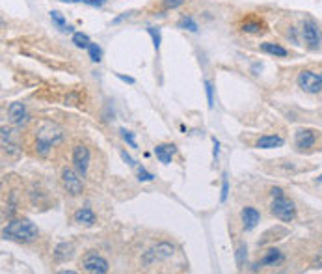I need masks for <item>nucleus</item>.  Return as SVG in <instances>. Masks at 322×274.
<instances>
[{
    "label": "nucleus",
    "mask_w": 322,
    "mask_h": 274,
    "mask_svg": "<svg viewBox=\"0 0 322 274\" xmlns=\"http://www.w3.org/2000/svg\"><path fill=\"white\" fill-rule=\"evenodd\" d=\"M63 140V131L58 125L50 122H41L36 129V140H34V151L39 157H47L50 149L58 146Z\"/></svg>",
    "instance_id": "nucleus-1"
},
{
    "label": "nucleus",
    "mask_w": 322,
    "mask_h": 274,
    "mask_svg": "<svg viewBox=\"0 0 322 274\" xmlns=\"http://www.w3.org/2000/svg\"><path fill=\"white\" fill-rule=\"evenodd\" d=\"M2 235L6 239H13V241H19V243H32L39 237V230L34 222H30L28 218H15L10 220L4 230H2Z\"/></svg>",
    "instance_id": "nucleus-2"
},
{
    "label": "nucleus",
    "mask_w": 322,
    "mask_h": 274,
    "mask_svg": "<svg viewBox=\"0 0 322 274\" xmlns=\"http://www.w3.org/2000/svg\"><path fill=\"white\" fill-rule=\"evenodd\" d=\"M79 265L84 272H90V274H104L110 270L108 261H106L103 256H99L97 252H93V250L86 252L84 256L80 257Z\"/></svg>",
    "instance_id": "nucleus-3"
},
{
    "label": "nucleus",
    "mask_w": 322,
    "mask_h": 274,
    "mask_svg": "<svg viewBox=\"0 0 322 274\" xmlns=\"http://www.w3.org/2000/svg\"><path fill=\"white\" fill-rule=\"evenodd\" d=\"M270 213L276 218H280L281 222H292L294 214H296V207L289 198L280 196V198H274L272 205H270Z\"/></svg>",
    "instance_id": "nucleus-4"
},
{
    "label": "nucleus",
    "mask_w": 322,
    "mask_h": 274,
    "mask_svg": "<svg viewBox=\"0 0 322 274\" xmlns=\"http://www.w3.org/2000/svg\"><path fill=\"white\" fill-rule=\"evenodd\" d=\"M60 179H61L63 189L71 196H80L84 192V183H82V179L79 177V174L73 172L71 168H61Z\"/></svg>",
    "instance_id": "nucleus-5"
},
{
    "label": "nucleus",
    "mask_w": 322,
    "mask_h": 274,
    "mask_svg": "<svg viewBox=\"0 0 322 274\" xmlns=\"http://www.w3.org/2000/svg\"><path fill=\"white\" fill-rule=\"evenodd\" d=\"M71 160H73L75 170L79 172L80 176H86L88 168H90V149L84 144H77L71 153Z\"/></svg>",
    "instance_id": "nucleus-6"
},
{
    "label": "nucleus",
    "mask_w": 322,
    "mask_h": 274,
    "mask_svg": "<svg viewBox=\"0 0 322 274\" xmlns=\"http://www.w3.org/2000/svg\"><path fill=\"white\" fill-rule=\"evenodd\" d=\"M298 86L307 93H318L322 90V77L313 71H302L296 79Z\"/></svg>",
    "instance_id": "nucleus-7"
},
{
    "label": "nucleus",
    "mask_w": 322,
    "mask_h": 274,
    "mask_svg": "<svg viewBox=\"0 0 322 274\" xmlns=\"http://www.w3.org/2000/svg\"><path fill=\"white\" fill-rule=\"evenodd\" d=\"M302 36H304V41L309 49H316L322 41V34L318 30V26L313 19H305L304 26H302Z\"/></svg>",
    "instance_id": "nucleus-8"
},
{
    "label": "nucleus",
    "mask_w": 322,
    "mask_h": 274,
    "mask_svg": "<svg viewBox=\"0 0 322 274\" xmlns=\"http://www.w3.org/2000/svg\"><path fill=\"white\" fill-rule=\"evenodd\" d=\"M238 28L244 34H263V32H267V23L261 17H257V15H246L240 21Z\"/></svg>",
    "instance_id": "nucleus-9"
},
{
    "label": "nucleus",
    "mask_w": 322,
    "mask_h": 274,
    "mask_svg": "<svg viewBox=\"0 0 322 274\" xmlns=\"http://www.w3.org/2000/svg\"><path fill=\"white\" fill-rule=\"evenodd\" d=\"M294 144H296L298 151H305L316 144V131L313 129H300L296 131V136H294Z\"/></svg>",
    "instance_id": "nucleus-10"
},
{
    "label": "nucleus",
    "mask_w": 322,
    "mask_h": 274,
    "mask_svg": "<svg viewBox=\"0 0 322 274\" xmlns=\"http://www.w3.org/2000/svg\"><path fill=\"white\" fill-rule=\"evenodd\" d=\"M73 220H75V224L86 226V228H91V226L97 224V216H95V213H93V209L88 207V205L77 209L75 214H73Z\"/></svg>",
    "instance_id": "nucleus-11"
},
{
    "label": "nucleus",
    "mask_w": 322,
    "mask_h": 274,
    "mask_svg": "<svg viewBox=\"0 0 322 274\" xmlns=\"http://www.w3.org/2000/svg\"><path fill=\"white\" fill-rule=\"evenodd\" d=\"M8 116L13 125H25L28 122V112L23 103H12L8 106Z\"/></svg>",
    "instance_id": "nucleus-12"
},
{
    "label": "nucleus",
    "mask_w": 322,
    "mask_h": 274,
    "mask_svg": "<svg viewBox=\"0 0 322 274\" xmlns=\"http://www.w3.org/2000/svg\"><path fill=\"white\" fill-rule=\"evenodd\" d=\"M240 220H242V228L246 232H251L257 224H259V220H261V214L257 211L255 207H244L240 211Z\"/></svg>",
    "instance_id": "nucleus-13"
},
{
    "label": "nucleus",
    "mask_w": 322,
    "mask_h": 274,
    "mask_svg": "<svg viewBox=\"0 0 322 274\" xmlns=\"http://www.w3.org/2000/svg\"><path fill=\"white\" fill-rule=\"evenodd\" d=\"M153 252H155L157 261H166V259L173 257V254H175V248H173V244L168 243V241H160V243L155 244Z\"/></svg>",
    "instance_id": "nucleus-14"
},
{
    "label": "nucleus",
    "mask_w": 322,
    "mask_h": 274,
    "mask_svg": "<svg viewBox=\"0 0 322 274\" xmlns=\"http://www.w3.org/2000/svg\"><path fill=\"white\" fill-rule=\"evenodd\" d=\"M75 254V246L71 243H60L52 252V257H54L56 263H63L67 259H71Z\"/></svg>",
    "instance_id": "nucleus-15"
},
{
    "label": "nucleus",
    "mask_w": 322,
    "mask_h": 274,
    "mask_svg": "<svg viewBox=\"0 0 322 274\" xmlns=\"http://www.w3.org/2000/svg\"><path fill=\"white\" fill-rule=\"evenodd\" d=\"M175 151H177V147L173 146V144H158V146L155 147V155H157V158L162 165H170Z\"/></svg>",
    "instance_id": "nucleus-16"
},
{
    "label": "nucleus",
    "mask_w": 322,
    "mask_h": 274,
    "mask_svg": "<svg viewBox=\"0 0 322 274\" xmlns=\"http://www.w3.org/2000/svg\"><path fill=\"white\" fill-rule=\"evenodd\" d=\"M259 149H274V147H281L283 146V138L278 136V134H267V136H261L255 144Z\"/></svg>",
    "instance_id": "nucleus-17"
},
{
    "label": "nucleus",
    "mask_w": 322,
    "mask_h": 274,
    "mask_svg": "<svg viewBox=\"0 0 322 274\" xmlns=\"http://www.w3.org/2000/svg\"><path fill=\"white\" fill-rule=\"evenodd\" d=\"M283 259V254H281L280 250L276 248H270L265 252V256L261 257V261L257 263L255 267H267V265H276V263H280Z\"/></svg>",
    "instance_id": "nucleus-18"
},
{
    "label": "nucleus",
    "mask_w": 322,
    "mask_h": 274,
    "mask_svg": "<svg viewBox=\"0 0 322 274\" xmlns=\"http://www.w3.org/2000/svg\"><path fill=\"white\" fill-rule=\"evenodd\" d=\"M261 50L270 56H276V58H285V56L289 54L285 47H281L280 43H270V41L261 43Z\"/></svg>",
    "instance_id": "nucleus-19"
},
{
    "label": "nucleus",
    "mask_w": 322,
    "mask_h": 274,
    "mask_svg": "<svg viewBox=\"0 0 322 274\" xmlns=\"http://www.w3.org/2000/svg\"><path fill=\"white\" fill-rule=\"evenodd\" d=\"M73 43L79 47V49H88L91 45L90 37L86 36V34H82V32H75L73 34Z\"/></svg>",
    "instance_id": "nucleus-20"
},
{
    "label": "nucleus",
    "mask_w": 322,
    "mask_h": 274,
    "mask_svg": "<svg viewBox=\"0 0 322 274\" xmlns=\"http://www.w3.org/2000/svg\"><path fill=\"white\" fill-rule=\"evenodd\" d=\"M179 28H182V30H190V32H198V25H196V21L192 17H181V21H179Z\"/></svg>",
    "instance_id": "nucleus-21"
},
{
    "label": "nucleus",
    "mask_w": 322,
    "mask_h": 274,
    "mask_svg": "<svg viewBox=\"0 0 322 274\" xmlns=\"http://www.w3.org/2000/svg\"><path fill=\"white\" fill-rule=\"evenodd\" d=\"M88 52H90L91 62H101V56H103V50H101V47H99L97 43H91L90 47H88Z\"/></svg>",
    "instance_id": "nucleus-22"
},
{
    "label": "nucleus",
    "mask_w": 322,
    "mask_h": 274,
    "mask_svg": "<svg viewBox=\"0 0 322 274\" xmlns=\"http://www.w3.org/2000/svg\"><path fill=\"white\" fill-rule=\"evenodd\" d=\"M147 32H149V36L153 37V45H155V49H160V41H162V37H160V30L158 28H155V26H149L147 28Z\"/></svg>",
    "instance_id": "nucleus-23"
},
{
    "label": "nucleus",
    "mask_w": 322,
    "mask_h": 274,
    "mask_svg": "<svg viewBox=\"0 0 322 274\" xmlns=\"http://www.w3.org/2000/svg\"><path fill=\"white\" fill-rule=\"evenodd\" d=\"M119 133H121V138L125 142H127L131 147H138V144H136V140H134V133H131V131H127V129H119Z\"/></svg>",
    "instance_id": "nucleus-24"
},
{
    "label": "nucleus",
    "mask_w": 322,
    "mask_h": 274,
    "mask_svg": "<svg viewBox=\"0 0 322 274\" xmlns=\"http://www.w3.org/2000/svg\"><path fill=\"white\" fill-rule=\"evenodd\" d=\"M50 19H52V23H54L58 28H61V30H66V19H63V15H61L60 12H50Z\"/></svg>",
    "instance_id": "nucleus-25"
},
{
    "label": "nucleus",
    "mask_w": 322,
    "mask_h": 274,
    "mask_svg": "<svg viewBox=\"0 0 322 274\" xmlns=\"http://www.w3.org/2000/svg\"><path fill=\"white\" fill-rule=\"evenodd\" d=\"M227 196H229V179H227V176L224 174V177H222V194H220V201H225Z\"/></svg>",
    "instance_id": "nucleus-26"
},
{
    "label": "nucleus",
    "mask_w": 322,
    "mask_h": 274,
    "mask_svg": "<svg viewBox=\"0 0 322 274\" xmlns=\"http://www.w3.org/2000/svg\"><path fill=\"white\" fill-rule=\"evenodd\" d=\"M246 252H248V250H246V246H238V250H237V254H235V257H237V265L238 267H242L244 265V261H246Z\"/></svg>",
    "instance_id": "nucleus-27"
},
{
    "label": "nucleus",
    "mask_w": 322,
    "mask_h": 274,
    "mask_svg": "<svg viewBox=\"0 0 322 274\" xmlns=\"http://www.w3.org/2000/svg\"><path fill=\"white\" fill-rule=\"evenodd\" d=\"M138 179H140V181H153V179H155V176H153V174H149V172H147L144 166H140V168H138Z\"/></svg>",
    "instance_id": "nucleus-28"
},
{
    "label": "nucleus",
    "mask_w": 322,
    "mask_h": 274,
    "mask_svg": "<svg viewBox=\"0 0 322 274\" xmlns=\"http://www.w3.org/2000/svg\"><path fill=\"white\" fill-rule=\"evenodd\" d=\"M184 4V0H162V6L166 10H175V8L182 6Z\"/></svg>",
    "instance_id": "nucleus-29"
},
{
    "label": "nucleus",
    "mask_w": 322,
    "mask_h": 274,
    "mask_svg": "<svg viewBox=\"0 0 322 274\" xmlns=\"http://www.w3.org/2000/svg\"><path fill=\"white\" fill-rule=\"evenodd\" d=\"M205 91H207V103H209V108H213L214 99H213V84H211V82H205Z\"/></svg>",
    "instance_id": "nucleus-30"
},
{
    "label": "nucleus",
    "mask_w": 322,
    "mask_h": 274,
    "mask_svg": "<svg viewBox=\"0 0 322 274\" xmlns=\"http://www.w3.org/2000/svg\"><path fill=\"white\" fill-rule=\"evenodd\" d=\"M119 155H121V158L125 160V162H127L128 166H136V162H134V158L131 157V155H128V153L125 151V149H121V153H119Z\"/></svg>",
    "instance_id": "nucleus-31"
},
{
    "label": "nucleus",
    "mask_w": 322,
    "mask_h": 274,
    "mask_svg": "<svg viewBox=\"0 0 322 274\" xmlns=\"http://www.w3.org/2000/svg\"><path fill=\"white\" fill-rule=\"evenodd\" d=\"M116 77L119 80H123V82H127V84H134V79L133 77H125V75H121V73H116Z\"/></svg>",
    "instance_id": "nucleus-32"
},
{
    "label": "nucleus",
    "mask_w": 322,
    "mask_h": 274,
    "mask_svg": "<svg viewBox=\"0 0 322 274\" xmlns=\"http://www.w3.org/2000/svg\"><path fill=\"white\" fill-rule=\"evenodd\" d=\"M270 194H272V198H280V196H283V190H281L280 187H274V189L270 190Z\"/></svg>",
    "instance_id": "nucleus-33"
},
{
    "label": "nucleus",
    "mask_w": 322,
    "mask_h": 274,
    "mask_svg": "<svg viewBox=\"0 0 322 274\" xmlns=\"http://www.w3.org/2000/svg\"><path fill=\"white\" fill-rule=\"evenodd\" d=\"M213 146H214V151H213L214 158H218V151H220V142L216 140V138H213Z\"/></svg>",
    "instance_id": "nucleus-34"
},
{
    "label": "nucleus",
    "mask_w": 322,
    "mask_h": 274,
    "mask_svg": "<svg viewBox=\"0 0 322 274\" xmlns=\"http://www.w3.org/2000/svg\"><path fill=\"white\" fill-rule=\"evenodd\" d=\"M106 0H91V4L90 6H103Z\"/></svg>",
    "instance_id": "nucleus-35"
},
{
    "label": "nucleus",
    "mask_w": 322,
    "mask_h": 274,
    "mask_svg": "<svg viewBox=\"0 0 322 274\" xmlns=\"http://www.w3.org/2000/svg\"><path fill=\"white\" fill-rule=\"evenodd\" d=\"M125 17H128V13H123V15H119V17L114 19V25H116V23H121V21H123Z\"/></svg>",
    "instance_id": "nucleus-36"
},
{
    "label": "nucleus",
    "mask_w": 322,
    "mask_h": 274,
    "mask_svg": "<svg viewBox=\"0 0 322 274\" xmlns=\"http://www.w3.org/2000/svg\"><path fill=\"white\" fill-rule=\"evenodd\" d=\"M61 2H84V4H91V0H61Z\"/></svg>",
    "instance_id": "nucleus-37"
},
{
    "label": "nucleus",
    "mask_w": 322,
    "mask_h": 274,
    "mask_svg": "<svg viewBox=\"0 0 322 274\" xmlns=\"http://www.w3.org/2000/svg\"><path fill=\"white\" fill-rule=\"evenodd\" d=\"M316 183H320V185H322V174H320V177H318V179H316Z\"/></svg>",
    "instance_id": "nucleus-38"
},
{
    "label": "nucleus",
    "mask_w": 322,
    "mask_h": 274,
    "mask_svg": "<svg viewBox=\"0 0 322 274\" xmlns=\"http://www.w3.org/2000/svg\"><path fill=\"white\" fill-rule=\"evenodd\" d=\"M320 77H322V73H320Z\"/></svg>",
    "instance_id": "nucleus-39"
}]
</instances>
